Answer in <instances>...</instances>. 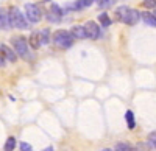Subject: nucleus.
Segmentation results:
<instances>
[{"mask_svg": "<svg viewBox=\"0 0 156 151\" xmlns=\"http://www.w3.org/2000/svg\"><path fill=\"white\" fill-rule=\"evenodd\" d=\"M8 17H9L11 28H19V30H27V28H28V20H27V17H23V14L20 12V9H17L16 6L9 8Z\"/></svg>", "mask_w": 156, "mask_h": 151, "instance_id": "obj_1", "label": "nucleus"}, {"mask_svg": "<svg viewBox=\"0 0 156 151\" xmlns=\"http://www.w3.org/2000/svg\"><path fill=\"white\" fill-rule=\"evenodd\" d=\"M11 44H12V47H14V52L22 58V59H30L31 56H30V52H28V41L25 39V37H22V36H16V37H12L11 39Z\"/></svg>", "mask_w": 156, "mask_h": 151, "instance_id": "obj_2", "label": "nucleus"}, {"mask_svg": "<svg viewBox=\"0 0 156 151\" xmlns=\"http://www.w3.org/2000/svg\"><path fill=\"white\" fill-rule=\"evenodd\" d=\"M73 39L72 33L66 31V30H58L56 33H53V42L59 47V48H70L73 45Z\"/></svg>", "mask_w": 156, "mask_h": 151, "instance_id": "obj_3", "label": "nucleus"}, {"mask_svg": "<svg viewBox=\"0 0 156 151\" xmlns=\"http://www.w3.org/2000/svg\"><path fill=\"white\" fill-rule=\"evenodd\" d=\"M25 16H27V20L31 23H37L41 20L42 14H41V9H39L37 5L34 3H27L25 5Z\"/></svg>", "mask_w": 156, "mask_h": 151, "instance_id": "obj_4", "label": "nucleus"}, {"mask_svg": "<svg viewBox=\"0 0 156 151\" xmlns=\"http://www.w3.org/2000/svg\"><path fill=\"white\" fill-rule=\"evenodd\" d=\"M84 30H86V34H87L89 39H94L95 41V39H98V37H100V27H98L95 22H92V20L86 22Z\"/></svg>", "mask_w": 156, "mask_h": 151, "instance_id": "obj_5", "label": "nucleus"}, {"mask_svg": "<svg viewBox=\"0 0 156 151\" xmlns=\"http://www.w3.org/2000/svg\"><path fill=\"white\" fill-rule=\"evenodd\" d=\"M140 19V12L137 9H133V8H128V12H126V16L123 19V23L126 25H136Z\"/></svg>", "mask_w": 156, "mask_h": 151, "instance_id": "obj_6", "label": "nucleus"}, {"mask_svg": "<svg viewBox=\"0 0 156 151\" xmlns=\"http://www.w3.org/2000/svg\"><path fill=\"white\" fill-rule=\"evenodd\" d=\"M140 17H142V20H144L148 27H153V28H156V16L153 14V12H150V11H144V12H140Z\"/></svg>", "mask_w": 156, "mask_h": 151, "instance_id": "obj_7", "label": "nucleus"}, {"mask_svg": "<svg viewBox=\"0 0 156 151\" xmlns=\"http://www.w3.org/2000/svg\"><path fill=\"white\" fill-rule=\"evenodd\" d=\"M0 53L5 56V59H8V61H11V62L16 61V52H12L8 45H3V44L0 45Z\"/></svg>", "mask_w": 156, "mask_h": 151, "instance_id": "obj_8", "label": "nucleus"}, {"mask_svg": "<svg viewBox=\"0 0 156 151\" xmlns=\"http://www.w3.org/2000/svg\"><path fill=\"white\" fill-rule=\"evenodd\" d=\"M70 33H72L73 37H76V39H86L87 37L86 30H84V27H81V25H75V27H72Z\"/></svg>", "mask_w": 156, "mask_h": 151, "instance_id": "obj_9", "label": "nucleus"}, {"mask_svg": "<svg viewBox=\"0 0 156 151\" xmlns=\"http://www.w3.org/2000/svg\"><path fill=\"white\" fill-rule=\"evenodd\" d=\"M6 28H11L8 12H5V11L0 9V30H6Z\"/></svg>", "mask_w": 156, "mask_h": 151, "instance_id": "obj_10", "label": "nucleus"}, {"mask_svg": "<svg viewBox=\"0 0 156 151\" xmlns=\"http://www.w3.org/2000/svg\"><path fill=\"white\" fill-rule=\"evenodd\" d=\"M28 45L31 47V48H39L41 47V41H39V33H33V34H30V37H28Z\"/></svg>", "mask_w": 156, "mask_h": 151, "instance_id": "obj_11", "label": "nucleus"}, {"mask_svg": "<svg viewBox=\"0 0 156 151\" xmlns=\"http://www.w3.org/2000/svg\"><path fill=\"white\" fill-rule=\"evenodd\" d=\"M39 41H41V45H47L50 42V30L44 28L39 33Z\"/></svg>", "mask_w": 156, "mask_h": 151, "instance_id": "obj_12", "label": "nucleus"}, {"mask_svg": "<svg viewBox=\"0 0 156 151\" xmlns=\"http://www.w3.org/2000/svg\"><path fill=\"white\" fill-rule=\"evenodd\" d=\"M95 2V0H76V2L73 3V9H83V8H87L90 6Z\"/></svg>", "mask_w": 156, "mask_h": 151, "instance_id": "obj_13", "label": "nucleus"}, {"mask_svg": "<svg viewBox=\"0 0 156 151\" xmlns=\"http://www.w3.org/2000/svg\"><path fill=\"white\" fill-rule=\"evenodd\" d=\"M125 120H126L128 128H129V129H134L136 122H134V115H133V112H131V111H126V112H125Z\"/></svg>", "mask_w": 156, "mask_h": 151, "instance_id": "obj_14", "label": "nucleus"}, {"mask_svg": "<svg viewBox=\"0 0 156 151\" xmlns=\"http://www.w3.org/2000/svg\"><path fill=\"white\" fill-rule=\"evenodd\" d=\"M61 17H62V14H58V12L51 11V9H50V12L47 14V20L48 22H53V23H59L61 22Z\"/></svg>", "mask_w": 156, "mask_h": 151, "instance_id": "obj_15", "label": "nucleus"}, {"mask_svg": "<svg viewBox=\"0 0 156 151\" xmlns=\"http://www.w3.org/2000/svg\"><path fill=\"white\" fill-rule=\"evenodd\" d=\"M98 22L103 25V27H109L111 25V19H109V16L106 14V12H101V14L98 16Z\"/></svg>", "mask_w": 156, "mask_h": 151, "instance_id": "obj_16", "label": "nucleus"}, {"mask_svg": "<svg viewBox=\"0 0 156 151\" xmlns=\"http://www.w3.org/2000/svg\"><path fill=\"white\" fill-rule=\"evenodd\" d=\"M114 151H134L131 146H129L128 143H125V142H119L115 145V149Z\"/></svg>", "mask_w": 156, "mask_h": 151, "instance_id": "obj_17", "label": "nucleus"}, {"mask_svg": "<svg viewBox=\"0 0 156 151\" xmlns=\"http://www.w3.org/2000/svg\"><path fill=\"white\" fill-rule=\"evenodd\" d=\"M16 148V139L14 137H8V140L5 143V151H12Z\"/></svg>", "mask_w": 156, "mask_h": 151, "instance_id": "obj_18", "label": "nucleus"}, {"mask_svg": "<svg viewBox=\"0 0 156 151\" xmlns=\"http://www.w3.org/2000/svg\"><path fill=\"white\" fill-rule=\"evenodd\" d=\"M147 145H148L150 148H154V149H156V132H151V134L148 136Z\"/></svg>", "mask_w": 156, "mask_h": 151, "instance_id": "obj_19", "label": "nucleus"}, {"mask_svg": "<svg viewBox=\"0 0 156 151\" xmlns=\"http://www.w3.org/2000/svg\"><path fill=\"white\" fill-rule=\"evenodd\" d=\"M142 5H144L147 9H156V0H144Z\"/></svg>", "mask_w": 156, "mask_h": 151, "instance_id": "obj_20", "label": "nucleus"}, {"mask_svg": "<svg viewBox=\"0 0 156 151\" xmlns=\"http://www.w3.org/2000/svg\"><path fill=\"white\" fill-rule=\"evenodd\" d=\"M20 151H33V148H31V145L22 142V143H20Z\"/></svg>", "mask_w": 156, "mask_h": 151, "instance_id": "obj_21", "label": "nucleus"}, {"mask_svg": "<svg viewBox=\"0 0 156 151\" xmlns=\"http://www.w3.org/2000/svg\"><path fill=\"white\" fill-rule=\"evenodd\" d=\"M95 2L98 3V6H100V8H103V6H106V5L111 2V0H95Z\"/></svg>", "mask_w": 156, "mask_h": 151, "instance_id": "obj_22", "label": "nucleus"}, {"mask_svg": "<svg viewBox=\"0 0 156 151\" xmlns=\"http://www.w3.org/2000/svg\"><path fill=\"white\" fill-rule=\"evenodd\" d=\"M2 66H5V56L0 53V67H2Z\"/></svg>", "mask_w": 156, "mask_h": 151, "instance_id": "obj_23", "label": "nucleus"}, {"mask_svg": "<svg viewBox=\"0 0 156 151\" xmlns=\"http://www.w3.org/2000/svg\"><path fill=\"white\" fill-rule=\"evenodd\" d=\"M44 151H55V149H53V146H47Z\"/></svg>", "mask_w": 156, "mask_h": 151, "instance_id": "obj_24", "label": "nucleus"}, {"mask_svg": "<svg viewBox=\"0 0 156 151\" xmlns=\"http://www.w3.org/2000/svg\"><path fill=\"white\" fill-rule=\"evenodd\" d=\"M103 151H111V149H108V148H105V149H103Z\"/></svg>", "mask_w": 156, "mask_h": 151, "instance_id": "obj_25", "label": "nucleus"}, {"mask_svg": "<svg viewBox=\"0 0 156 151\" xmlns=\"http://www.w3.org/2000/svg\"><path fill=\"white\" fill-rule=\"evenodd\" d=\"M44 2H50V0H44Z\"/></svg>", "mask_w": 156, "mask_h": 151, "instance_id": "obj_26", "label": "nucleus"}, {"mask_svg": "<svg viewBox=\"0 0 156 151\" xmlns=\"http://www.w3.org/2000/svg\"><path fill=\"white\" fill-rule=\"evenodd\" d=\"M154 16H156V14H154Z\"/></svg>", "mask_w": 156, "mask_h": 151, "instance_id": "obj_27", "label": "nucleus"}]
</instances>
